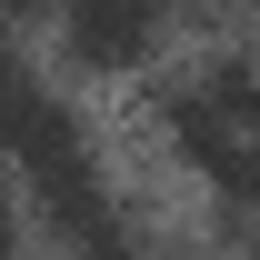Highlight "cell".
I'll return each mask as SVG.
<instances>
[{"label": "cell", "mask_w": 260, "mask_h": 260, "mask_svg": "<svg viewBox=\"0 0 260 260\" xmlns=\"http://www.w3.org/2000/svg\"><path fill=\"white\" fill-rule=\"evenodd\" d=\"M30 10H40V0H0V20H30Z\"/></svg>", "instance_id": "6"}, {"label": "cell", "mask_w": 260, "mask_h": 260, "mask_svg": "<svg viewBox=\"0 0 260 260\" xmlns=\"http://www.w3.org/2000/svg\"><path fill=\"white\" fill-rule=\"evenodd\" d=\"M0 150H10L20 170H40V160H60V150H80V120H70L60 100H50V80L20 60V40H0Z\"/></svg>", "instance_id": "2"}, {"label": "cell", "mask_w": 260, "mask_h": 260, "mask_svg": "<svg viewBox=\"0 0 260 260\" xmlns=\"http://www.w3.org/2000/svg\"><path fill=\"white\" fill-rule=\"evenodd\" d=\"M20 250V210H10V200H0V260Z\"/></svg>", "instance_id": "5"}, {"label": "cell", "mask_w": 260, "mask_h": 260, "mask_svg": "<svg viewBox=\"0 0 260 260\" xmlns=\"http://www.w3.org/2000/svg\"><path fill=\"white\" fill-rule=\"evenodd\" d=\"M60 260H140V250H130V230H90V240H70Z\"/></svg>", "instance_id": "4"}, {"label": "cell", "mask_w": 260, "mask_h": 260, "mask_svg": "<svg viewBox=\"0 0 260 260\" xmlns=\"http://www.w3.org/2000/svg\"><path fill=\"white\" fill-rule=\"evenodd\" d=\"M160 120H170V140H180V160H190L220 200H250V170H260V90H250V60H240V50H220V60L190 70V80H170Z\"/></svg>", "instance_id": "1"}, {"label": "cell", "mask_w": 260, "mask_h": 260, "mask_svg": "<svg viewBox=\"0 0 260 260\" xmlns=\"http://www.w3.org/2000/svg\"><path fill=\"white\" fill-rule=\"evenodd\" d=\"M170 30V0H60V40L90 70H140Z\"/></svg>", "instance_id": "3"}]
</instances>
